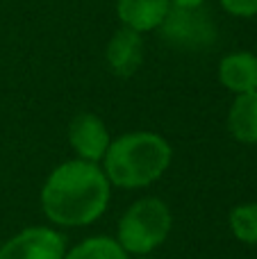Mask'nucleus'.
Wrapping results in <instances>:
<instances>
[{"instance_id":"nucleus-1","label":"nucleus","mask_w":257,"mask_h":259,"mask_svg":"<svg viewBox=\"0 0 257 259\" xmlns=\"http://www.w3.org/2000/svg\"><path fill=\"white\" fill-rule=\"evenodd\" d=\"M112 184L98 164L71 159L59 164L41 187V209L57 228H84L105 214Z\"/></svg>"},{"instance_id":"nucleus-2","label":"nucleus","mask_w":257,"mask_h":259,"mask_svg":"<svg viewBox=\"0 0 257 259\" xmlns=\"http://www.w3.org/2000/svg\"><path fill=\"white\" fill-rule=\"evenodd\" d=\"M173 148L157 132H127L112 139L103 157V173L118 189H144L168 170Z\"/></svg>"},{"instance_id":"nucleus-3","label":"nucleus","mask_w":257,"mask_h":259,"mask_svg":"<svg viewBox=\"0 0 257 259\" xmlns=\"http://www.w3.org/2000/svg\"><path fill=\"white\" fill-rule=\"evenodd\" d=\"M173 228V216L162 198H141L125 209L118 221L116 241L127 257H148L168 239Z\"/></svg>"},{"instance_id":"nucleus-4","label":"nucleus","mask_w":257,"mask_h":259,"mask_svg":"<svg viewBox=\"0 0 257 259\" xmlns=\"http://www.w3.org/2000/svg\"><path fill=\"white\" fill-rule=\"evenodd\" d=\"M155 32L162 41L180 50H203L217 41V25L205 5L194 9L171 7Z\"/></svg>"},{"instance_id":"nucleus-5","label":"nucleus","mask_w":257,"mask_h":259,"mask_svg":"<svg viewBox=\"0 0 257 259\" xmlns=\"http://www.w3.org/2000/svg\"><path fill=\"white\" fill-rule=\"evenodd\" d=\"M66 241L55 228H25L0 246V259H64Z\"/></svg>"},{"instance_id":"nucleus-6","label":"nucleus","mask_w":257,"mask_h":259,"mask_svg":"<svg viewBox=\"0 0 257 259\" xmlns=\"http://www.w3.org/2000/svg\"><path fill=\"white\" fill-rule=\"evenodd\" d=\"M68 143L77 155V159L100 164L109 143H112V134L100 116L91 112H82L68 125Z\"/></svg>"},{"instance_id":"nucleus-7","label":"nucleus","mask_w":257,"mask_h":259,"mask_svg":"<svg viewBox=\"0 0 257 259\" xmlns=\"http://www.w3.org/2000/svg\"><path fill=\"white\" fill-rule=\"evenodd\" d=\"M105 59L116 77H132L144 64V34L130 30V27H121L112 34L105 50Z\"/></svg>"},{"instance_id":"nucleus-8","label":"nucleus","mask_w":257,"mask_h":259,"mask_svg":"<svg viewBox=\"0 0 257 259\" xmlns=\"http://www.w3.org/2000/svg\"><path fill=\"white\" fill-rule=\"evenodd\" d=\"M219 82L235 96L257 91V55L248 50L226 55L219 62Z\"/></svg>"},{"instance_id":"nucleus-9","label":"nucleus","mask_w":257,"mask_h":259,"mask_svg":"<svg viewBox=\"0 0 257 259\" xmlns=\"http://www.w3.org/2000/svg\"><path fill=\"white\" fill-rule=\"evenodd\" d=\"M171 0H116V14L123 27L146 34L162 25Z\"/></svg>"},{"instance_id":"nucleus-10","label":"nucleus","mask_w":257,"mask_h":259,"mask_svg":"<svg viewBox=\"0 0 257 259\" xmlns=\"http://www.w3.org/2000/svg\"><path fill=\"white\" fill-rule=\"evenodd\" d=\"M228 132L246 146L257 143V91L235 96L228 112Z\"/></svg>"},{"instance_id":"nucleus-11","label":"nucleus","mask_w":257,"mask_h":259,"mask_svg":"<svg viewBox=\"0 0 257 259\" xmlns=\"http://www.w3.org/2000/svg\"><path fill=\"white\" fill-rule=\"evenodd\" d=\"M64 259H130L114 237H89L66 250Z\"/></svg>"},{"instance_id":"nucleus-12","label":"nucleus","mask_w":257,"mask_h":259,"mask_svg":"<svg viewBox=\"0 0 257 259\" xmlns=\"http://www.w3.org/2000/svg\"><path fill=\"white\" fill-rule=\"evenodd\" d=\"M232 237L244 246H257V202H241L228 216Z\"/></svg>"},{"instance_id":"nucleus-13","label":"nucleus","mask_w":257,"mask_h":259,"mask_svg":"<svg viewBox=\"0 0 257 259\" xmlns=\"http://www.w3.org/2000/svg\"><path fill=\"white\" fill-rule=\"evenodd\" d=\"M221 7L237 18L257 16V0H221Z\"/></svg>"},{"instance_id":"nucleus-14","label":"nucleus","mask_w":257,"mask_h":259,"mask_svg":"<svg viewBox=\"0 0 257 259\" xmlns=\"http://www.w3.org/2000/svg\"><path fill=\"white\" fill-rule=\"evenodd\" d=\"M205 0H171V7H185V9H194V7H203Z\"/></svg>"},{"instance_id":"nucleus-15","label":"nucleus","mask_w":257,"mask_h":259,"mask_svg":"<svg viewBox=\"0 0 257 259\" xmlns=\"http://www.w3.org/2000/svg\"><path fill=\"white\" fill-rule=\"evenodd\" d=\"M137 259H153V257H137Z\"/></svg>"}]
</instances>
